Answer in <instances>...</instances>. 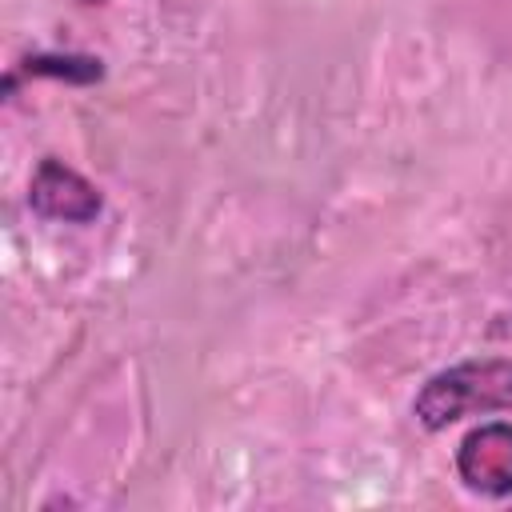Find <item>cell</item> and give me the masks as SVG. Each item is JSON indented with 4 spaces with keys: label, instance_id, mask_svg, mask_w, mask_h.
Here are the masks:
<instances>
[{
    "label": "cell",
    "instance_id": "cell-1",
    "mask_svg": "<svg viewBox=\"0 0 512 512\" xmlns=\"http://www.w3.org/2000/svg\"><path fill=\"white\" fill-rule=\"evenodd\" d=\"M412 412L428 432H440L476 412H512V360L480 356L428 376L412 400Z\"/></svg>",
    "mask_w": 512,
    "mask_h": 512
},
{
    "label": "cell",
    "instance_id": "cell-2",
    "mask_svg": "<svg viewBox=\"0 0 512 512\" xmlns=\"http://www.w3.org/2000/svg\"><path fill=\"white\" fill-rule=\"evenodd\" d=\"M456 476L476 496H512V424L488 420L456 448Z\"/></svg>",
    "mask_w": 512,
    "mask_h": 512
},
{
    "label": "cell",
    "instance_id": "cell-3",
    "mask_svg": "<svg viewBox=\"0 0 512 512\" xmlns=\"http://www.w3.org/2000/svg\"><path fill=\"white\" fill-rule=\"evenodd\" d=\"M28 204L44 220H64V224H92L104 208L100 188L56 156H44L36 164L32 184H28Z\"/></svg>",
    "mask_w": 512,
    "mask_h": 512
}]
</instances>
